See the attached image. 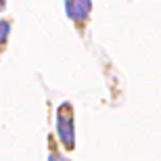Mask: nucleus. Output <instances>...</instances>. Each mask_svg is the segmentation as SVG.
<instances>
[{"label": "nucleus", "instance_id": "1", "mask_svg": "<svg viewBox=\"0 0 161 161\" xmlns=\"http://www.w3.org/2000/svg\"><path fill=\"white\" fill-rule=\"evenodd\" d=\"M57 130H59V136L63 140L67 149H73V117H71V109L63 107L59 109V121H57Z\"/></svg>", "mask_w": 161, "mask_h": 161}, {"label": "nucleus", "instance_id": "5", "mask_svg": "<svg viewBox=\"0 0 161 161\" xmlns=\"http://www.w3.org/2000/svg\"><path fill=\"white\" fill-rule=\"evenodd\" d=\"M0 8H4V0H0Z\"/></svg>", "mask_w": 161, "mask_h": 161}, {"label": "nucleus", "instance_id": "4", "mask_svg": "<svg viewBox=\"0 0 161 161\" xmlns=\"http://www.w3.org/2000/svg\"><path fill=\"white\" fill-rule=\"evenodd\" d=\"M50 161H67V159H63V157H57V155H53V157H50Z\"/></svg>", "mask_w": 161, "mask_h": 161}, {"label": "nucleus", "instance_id": "2", "mask_svg": "<svg viewBox=\"0 0 161 161\" xmlns=\"http://www.w3.org/2000/svg\"><path fill=\"white\" fill-rule=\"evenodd\" d=\"M90 0H67V15L75 21H84L90 15Z\"/></svg>", "mask_w": 161, "mask_h": 161}, {"label": "nucleus", "instance_id": "3", "mask_svg": "<svg viewBox=\"0 0 161 161\" xmlns=\"http://www.w3.org/2000/svg\"><path fill=\"white\" fill-rule=\"evenodd\" d=\"M8 31H11V25H8V21H0V44L6 40Z\"/></svg>", "mask_w": 161, "mask_h": 161}]
</instances>
